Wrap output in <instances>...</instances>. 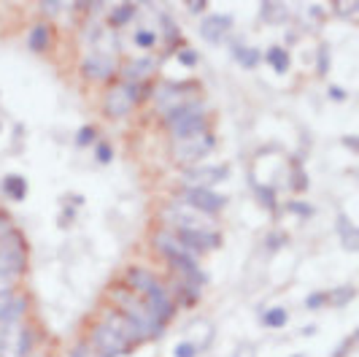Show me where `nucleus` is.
<instances>
[{"mask_svg":"<svg viewBox=\"0 0 359 357\" xmlns=\"http://www.w3.org/2000/svg\"><path fill=\"white\" fill-rule=\"evenodd\" d=\"M108 301H111L114 309H119L127 320L135 325V330L141 333V339L144 341H154L165 333V325H160V322L154 320L151 311L146 309L144 301H141L135 292H130L122 282L111 285V290H108Z\"/></svg>","mask_w":359,"mask_h":357,"instance_id":"1","label":"nucleus"},{"mask_svg":"<svg viewBox=\"0 0 359 357\" xmlns=\"http://www.w3.org/2000/svg\"><path fill=\"white\" fill-rule=\"evenodd\" d=\"M162 127L168 130L170 141L208 133V130H211V119H208V106H205V100H203V98H195V100L181 103L179 108H173L170 114L162 117Z\"/></svg>","mask_w":359,"mask_h":357,"instance_id":"2","label":"nucleus"},{"mask_svg":"<svg viewBox=\"0 0 359 357\" xmlns=\"http://www.w3.org/2000/svg\"><path fill=\"white\" fill-rule=\"evenodd\" d=\"M151 92H154L151 82H146V84H133V82L111 84L103 95V114L108 119H125L141 103L151 100Z\"/></svg>","mask_w":359,"mask_h":357,"instance_id":"3","label":"nucleus"},{"mask_svg":"<svg viewBox=\"0 0 359 357\" xmlns=\"http://www.w3.org/2000/svg\"><path fill=\"white\" fill-rule=\"evenodd\" d=\"M27 257H30V249L17 228L0 233V279L3 282H14L17 276H22L27 271Z\"/></svg>","mask_w":359,"mask_h":357,"instance_id":"4","label":"nucleus"},{"mask_svg":"<svg viewBox=\"0 0 359 357\" xmlns=\"http://www.w3.org/2000/svg\"><path fill=\"white\" fill-rule=\"evenodd\" d=\"M160 222L165 231H187V233H198V231H219L216 219L211 216H203L187 206H181L179 200H170L168 206H162L160 212Z\"/></svg>","mask_w":359,"mask_h":357,"instance_id":"5","label":"nucleus"},{"mask_svg":"<svg viewBox=\"0 0 359 357\" xmlns=\"http://www.w3.org/2000/svg\"><path fill=\"white\" fill-rule=\"evenodd\" d=\"M200 98V82H162V84H154V92H151V103H154V111L160 114V119L165 114H170L173 108H179L181 103L187 100H195Z\"/></svg>","mask_w":359,"mask_h":357,"instance_id":"6","label":"nucleus"},{"mask_svg":"<svg viewBox=\"0 0 359 357\" xmlns=\"http://www.w3.org/2000/svg\"><path fill=\"white\" fill-rule=\"evenodd\" d=\"M214 149H216V136L208 130V133H200V136L170 141V157L181 168H192V165H200Z\"/></svg>","mask_w":359,"mask_h":357,"instance_id":"7","label":"nucleus"},{"mask_svg":"<svg viewBox=\"0 0 359 357\" xmlns=\"http://www.w3.org/2000/svg\"><path fill=\"white\" fill-rule=\"evenodd\" d=\"M173 200H179L181 206H187V209H192L203 216H211V219H216L230 206L227 195H222L216 190H198V187H179Z\"/></svg>","mask_w":359,"mask_h":357,"instance_id":"8","label":"nucleus"},{"mask_svg":"<svg viewBox=\"0 0 359 357\" xmlns=\"http://www.w3.org/2000/svg\"><path fill=\"white\" fill-rule=\"evenodd\" d=\"M84 341L90 344L92 357H119L133 349L116 330H111L106 322H100V320L92 322L90 333H87V339Z\"/></svg>","mask_w":359,"mask_h":357,"instance_id":"9","label":"nucleus"},{"mask_svg":"<svg viewBox=\"0 0 359 357\" xmlns=\"http://www.w3.org/2000/svg\"><path fill=\"white\" fill-rule=\"evenodd\" d=\"M230 176L227 165H192L181 171V187H198V190H214L216 184H222Z\"/></svg>","mask_w":359,"mask_h":357,"instance_id":"10","label":"nucleus"},{"mask_svg":"<svg viewBox=\"0 0 359 357\" xmlns=\"http://www.w3.org/2000/svg\"><path fill=\"white\" fill-rule=\"evenodd\" d=\"M79 71L90 82L106 84V82H111L119 73V63H116V57H111L108 52H90L79 63Z\"/></svg>","mask_w":359,"mask_h":357,"instance_id":"11","label":"nucleus"},{"mask_svg":"<svg viewBox=\"0 0 359 357\" xmlns=\"http://www.w3.org/2000/svg\"><path fill=\"white\" fill-rule=\"evenodd\" d=\"M141 301L151 311V317L160 322V325H165V327H168V322L176 317V304H173V298H170V292H168V287H165L162 279L146 292Z\"/></svg>","mask_w":359,"mask_h":357,"instance_id":"12","label":"nucleus"},{"mask_svg":"<svg viewBox=\"0 0 359 357\" xmlns=\"http://www.w3.org/2000/svg\"><path fill=\"white\" fill-rule=\"evenodd\" d=\"M165 287H168L176 309H195L200 304V298H203V287L189 282V279H181V276H170L165 282Z\"/></svg>","mask_w":359,"mask_h":357,"instance_id":"13","label":"nucleus"},{"mask_svg":"<svg viewBox=\"0 0 359 357\" xmlns=\"http://www.w3.org/2000/svg\"><path fill=\"white\" fill-rule=\"evenodd\" d=\"M235 27V19L230 14H205L200 19V38L208 44H222L227 41Z\"/></svg>","mask_w":359,"mask_h":357,"instance_id":"14","label":"nucleus"},{"mask_svg":"<svg viewBox=\"0 0 359 357\" xmlns=\"http://www.w3.org/2000/svg\"><path fill=\"white\" fill-rule=\"evenodd\" d=\"M160 71V63L154 57H135V60H127L125 65H119V76L122 82H133V84H146L151 82Z\"/></svg>","mask_w":359,"mask_h":357,"instance_id":"15","label":"nucleus"},{"mask_svg":"<svg viewBox=\"0 0 359 357\" xmlns=\"http://www.w3.org/2000/svg\"><path fill=\"white\" fill-rule=\"evenodd\" d=\"M100 322H106L111 330H116L122 339L130 344V346H135V344H144V339H141V333L135 330V325L127 320L125 314L119 311V309H114V306H108V309H103V314H100Z\"/></svg>","mask_w":359,"mask_h":357,"instance_id":"16","label":"nucleus"},{"mask_svg":"<svg viewBox=\"0 0 359 357\" xmlns=\"http://www.w3.org/2000/svg\"><path fill=\"white\" fill-rule=\"evenodd\" d=\"M27 309H30V298L25 292H14L6 304L0 306V327L22 325L25 317H27Z\"/></svg>","mask_w":359,"mask_h":357,"instance_id":"17","label":"nucleus"},{"mask_svg":"<svg viewBox=\"0 0 359 357\" xmlns=\"http://www.w3.org/2000/svg\"><path fill=\"white\" fill-rule=\"evenodd\" d=\"M160 282V276L154 273V271H149L144 266H133L125 271V279H122V285L130 290V292H135L138 298H144L146 292L151 290V287Z\"/></svg>","mask_w":359,"mask_h":357,"instance_id":"18","label":"nucleus"},{"mask_svg":"<svg viewBox=\"0 0 359 357\" xmlns=\"http://www.w3.org/2000/svg\"><path fill=\"white\" fill-rule=\"evenodd\" d=\"M335 233H338V241L346 252H359V228L351 222L348 214H338L335 216Z\"/></svg>","mask_w":359,"mask_h":357,"instance_id":"19","label":"nucleus"},{"mask_svg":"<svg viewBox=\"0 0 359 357\" xmlns=\"http://www.w3.org/2000/svg\"><path fill=\"white\" fill-rule=\"evenodd\" d=\"M230 54H233V60L241 68H257L262 63V52L257 46H249V44L238 41V38H230Z\"/></svg>","mask_w":359,"mask_h":357,"instance_id":"20","label":"nucleus"},{"mask_svg":"<svg viewBox=\"0 0 359 357\" xmlns=\"http://www.w3.org/2000/svg\"><path fill=\"white\" fill-rule=\"evenodd\" d=\"M52 46V27L49 22H36L27 33V49L36 54H43L46 49Z\"/></svg>","mask_w":359,"mask_h":357,"instance_id":"21","label":"nucleus"},{"mask_svg":"<svg viewBox=\"0 0 359 357\" xmlns=\"http://www.w3.org/2000/svg\"><path fill=\"white\" fill-rule=\"evenodd\" d=\"M36 349V327L22 322L17 327V341H14V357H30Z\"/></svg>","mask_w":359,"mask_h":357,"instance_id":"22","label":"nucleus"},{"mask_svg":"<svg viewBox=\"0 0 359 357\" xmlns=\"http://www.w3.org/2000/svg\"><path fill=\"white\" fill-rule=\"evenodd\" d=\"M138 3H122V6H111V14H108V25H111V30H122L127 27L135 14H138Z\"/></svg>","mask_w":359,"mask_h":357,"instance_id":"23","label":"nucleus"},{"mask_svg":"<svg viewBox=\"0 0 359 357\" xmlns=\"http://www.w3.org/2000/svg\"><path fill=\"white\" fill-rule=\"evenodd\" d=\"M265 63H268L273 71L278 73V76H284L289 71V65H292V57H289V49L287 46H281V44H273L265 49Z\"/></svg>","mask_w":359,"mask_h":357,"instance_id":"24","label":"nucleus"},{"mask_svg":"<svg viewBox=\"0 0 359 357\" xmlns=\"http://www.w3.org/2000/svg\"><path fill=\"white\" fill-rule=\"evenodd\" d=\"M249 181H252L254 197L259 200V206H265L270 214L278 216V197H276V187H273V184H259V181L252 178V176H249Z\"/></svg>","mask_w":359,"mask_h":357,"instance_id":"25","label":"nucleus"},{"mask_svg":"<svg viewBox=\"0 0 359 357\" xmlns=\"http://www.w3.org/2000/svg\"><path fill=\"white\" fill-rule=\"evenodd\" d=\"M0 187H3V195L8 197V200H25V195H27V181L19 174H8V176L3 178Z\"/></svg>","mask_w":359,"mask_h":357,"instance_id":"26","label":"nucleus"},{"mask_svg":"<svg viewBox=\"0 0 359 357\" xmlns=\"http://www.w3.org/2000/svg\"><path fill=\"white\" fill-rule=\"evenodd\" d=\"M259 17L268 25H284L289 19V6H284V3H262L259 6Z\"/></svg>","mask_w":359,"mask_h":357,"instance_id":"27","label":"nucleus"},{"mask_svg":"<svg viewBox=\"0 0 359 357\" xmlns=\"http://www.w3.org/2000/svg\"><path fill=\"white\" fill-rule=\"evenodd\" d=\"M81 36H84V44H87V46H100V41L106 38V27H103L100 19H87Z\"/></svg>","mask_w":359,"mask_h":357,"instance_id":"28","label":"nucleus"},{"mask_svg":"<svg viewBox=\"0 0 359 357\" xmlns=\"http://www.w3.org/2000/svg\"><path fill=\"white\" fill-rule=\"evenodd\" d=\"M289 187H292L294 193H306V190H308L306 168H303V162L294 160V157H292V171H289Z\"/></svg>","mask_w":359,"mask_h":357,"instance_id":"29","label":"nucleus"},{"mask_svg":"<svg viewBox=\"0 0 359 357\" xmlns=\"http://www.w3.org/2000/svg\"><path fill=\"white\" fill-rule=\"evenodd\" d=\"M357 298V290L354 285H341L338 290H332V292H327V304L330 306H348L351 301Z\"/></svg>","mask_w":359,"mask_h":357,"instance_id":"30","label":"nucleus"},{"mask_svg":"<svg viewBox=\"0 0 359 357\" xmlns=\"http://www.w3.org/2000/svg\"><path fill=\"white\" fill-rule=\"evenodd\" d=\"M287 322H289V314H287V309H281V306H273V309H268V311L262 314V325L270 327V330H281Z\"/></svg>","mask_w":359,"mask_h":357,"instance_id":"31","label":"nucleus"},{"mask_svg":"<svg viewBox=\"0 0 359 357\" xmlns=\"http://www.w3.org/2000/svg\"><path fill=\"white\" fill-rule=\"evenodd\" d=\"M157 41H160V36H157L151 27H138L135 36H133V44H135L138 49H154Z\"/></svg>","mask_w":359,"mask_h":357,"instance_id":"32","label":"nucleus"},{"mask_svg":"<svg viewBox=\"0 0 359 357\" xmlns=\"http://www.w3.org/2000/svg\"><path fill=\"white\" fill-rule=\"evenodd\" d=\"M330 65H332V54H330V44H319L316 46V76H327L330 73Z\"/></svg>","mask_w":359,"mask_h":357,"instance_id":"33","label":"nucleus"},{"mask_svg":"<svg viewBox=\"0 0 359 357\" xmlns=\"http://www.w3.org/2000/svg\"><path fill=\"white\" fill-rule=\"evenodd\" d=\"M92 143H97V127L95 125H84L79 133H76V146H92Z\"/></svg>","mask_w":359,"mask_h":357,"instance_id":"34","label":"nucleus"},{"mask_svg":"<svg viewBox=\"0 0 359 357\" xmlns=\"http://www.w3.org/2000/svg\"><path fill=\"white\" fill-rule=\"evenodd\" d=\"M287 212H292V214H297V216H303V219H311V216L316 214V209H313L311 203H306V200H289Z\"/></svg>","mask_w":359,"mask_h":357,"instance_id":"35","label":"nucleus"},{"mask_svg":"<svg viewBox=\"0 0 359 357\" xmlns=\"http://www.w3.org/2000/svg\"><path fill=\"white\" fill-rule=\"evenodd\" d=\"M95 160L100 162V165H108V162L114 160V149H111V143L108 141L95 143Z\"/></svg>","mask_w":359,"mask_h":357,"instance_id":"36","label":"nucleus"},{"mask_svg":"<svg viewBox=\"0 0 359 357\" xmlns=\"http://www.w3.org/2000/svg\"><path fill=\"white\" fill-rule=\"evenodd\" d=\"M38 8H41V14L46 19H57L60 17V11L65 8V3H57V0H46V3H38Z\"/></svg>","mask_w":359,"mask_h":357,"instance_id":"37","label":"nucleus"},{"mask_svg":"<svg viewBox=\"0 0 359 357\" xmlns=\"http://www.w3.org/2000/svg\"><path fill=\"white\" fill-rule=\"evenodd\" d=\"M330 8H332L335 14H343V17L348 19V22H354V17H357V11H359L357 3H332Z\"/></svg>","mask_w":359,"mask_h":357,"instance_id":"38","label":"nucleus"},{"mask_svg":"<svg viewBox=\"0 0 359 357\" xmlns=\"http://www.w3.org/2000/svg\"><path fill=\"white\" fill-rule=\"evenodd\" d=\"M179 63L181 65H187V68H195V65H198V52H195V49H192V46H184V49H179Z\"/></svg>","mask_w":359,"mask_h":357,"instance_id":"39","label":"nucleus"},{"mask_svg":"<svg viewBox=\"0 0 359 357\" xmlns=\"http://www.w3.org/2000/svg\"><path fill=\"white\" fill-rule=\"evenodd\" d=\"M198 344H192V341H181L176 344V349H173V357H198Z\"/></svg>","mask_w":359,"mask_h":357,"instance_id":"40","label":"nucleus"},{"mask_svg":"<svg viewBox=\"0 0 359 357\" xmlns=\"http://www.w3.org/2000/svg\"><path fill=\"white\" fill-rule=\"evenodd\" d=\"M354 341H357V333H351V336H346V339L341 341V346L332 352V357H348V352L354 349Z\"/></svg>","mask_w":359,"mask_h":357,"instance_id":"41","label":"nucleus"},{"mask_svg":"<svg viewBox=\"0 0 359 357\" xmlns=\"http://www.w3.org/2000/svg\"><path fill=\"white\" fill-rule=\"evenodd\" d=\"M322 306H327V292H311L306 298V309H322Z\"/></svg>","mask_w":359,"mask_h":357,"instance_id":"42","label":"nucleus"},{"mask_svg":"<svg viewBox=\"0 0 359 357\" xmlns=\"http://www.w3.org/2000/svg\"><path fill=\"white\" fill-rule=\"evenodd\" d=\"M233 357H257V346L249 344V341H241V344L235 346Z\"/></svg>","mask_w":359,"mask_h":357,"instance_id":"43","label":"nucleus"},{"mask_svg":"<svg viewBox=\"0 0 359 357\" xmlns=\"http://www.w3.org/2000/svg\"><path fill=\"white\" fill-rule=\"evenodd\" d=\"M287 244V238H284V233H270V238H268V249H281Z\"/></svg>","mask_w":359,"mask_h":357,"instance_id":"44","label":"nucleus"},{"mask_svg":"<svg viewBox=\"0 0 359 357\" xmlns=\"http://www.w3.org/2000/svg\"><path fill=\"white\" fill-rule=\"evenodd\" d=\"M71 357H92L90 344H87V341H79V344L71 349Z\"/></svg>","mask_w":359,"mask_h":357,"instance_id":"45","label":"nucleus"},{"mask_svg":"<svg viewBox=\"0 0 359 357\" xmlns=\"http://www.w3.org/2000/svg\"><path fill=\"white\" fill-rule=\"evenodd\" d=\"M341 143H343V146H346V149H348V152H357V149H359L357 136H343Z\"/></svg>","mask_w":359,"mask_h":357,"instance_id":"46","label":"nucleus"},{"mask_svg":"<svg viewBox=\"0 0 359 357\" xmlns=\"http://www.w3.org/2000/svg\"><path fill=\"white\" fill-rule=\"evenodd\" d=\"M330 98H332V100H346L348 95H346V89H341V87H330Z\"/></svg>","mask_w":359,"mask_h":357,"instance_id":"47","label":"nucleus"},{"mask_svg":"<svg viewBox=\"0 0 359 357\" xmlns=\"http://www.w3.org/2000/svg\"><path fill=\"white\" fill-rule=\"evenodd\" d=\"M187 8H189L192 14H203V11H208V3H189Z\"/></svg>","mask_w":359,"mask_h":357,"instance_id":"48","label":"nucleus"},{"mask_svg":"<svg viewBox=\"0 0 359 357\" xmlns=\"http://www.w3.org/2000/svg\"><path fill=\"white\" fill-rule=\"evenodd\" d=\"M287 44H289V46H292V44H297V33H292V30H289V33H287Z\"/></svg>","mask_w":359,"mask_h":357,"instance_id":"49","label":"nucleus"}]
</instances>
